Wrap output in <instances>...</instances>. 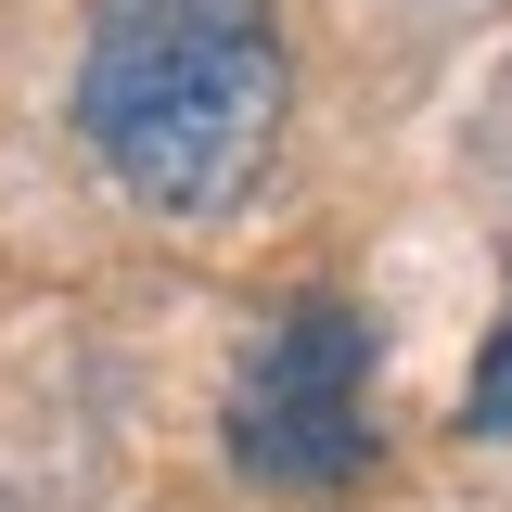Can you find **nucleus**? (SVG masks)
Instances as JSON below:
<instances>
[{"label": "nucleus", "instance_id": "7ed1b4c3", "mask_svg": "<svg viewBox=\"0 0 512 512\" xmlns=\"http://www.w3.org/2000/svg\"><path fill=\"white\" fill-rule=\"evenodd\" d=\"M461 423H474V436H500V423H512V308H500V333H487V384H474Z\"/></svg>", "mask_w": 512, "mask_h": 512}, {"label": "nucleus", "instance_id": "f257e3e1", "mask_svg": "<svg viewBox=\"0 0 512 512\" xmlns=\"http://www.w3.org/2000/svg\"><path fill=\"white\" fill-rule=\"evenodd\" d=\"M282 0H90L77 141L154 218L244 205L282 141Z\"/></svg>", "mask_w": 512, "mask_h": 512}, {"label": "nucleus", "instance_id": "f03ea898", "mask_svg": "<svg viewBox=\"0 0 512 512\" xmlns=\"http://www.w3.org/2000/svg\"><path fill=\"white\" fill-rule=\"evenodd\" d=\"M231 474L256 487H359L372 474V320L346 295H295L231 372Z\"/></svg>", "mask_w": 512, "mask_h": 512}]
</instances>
